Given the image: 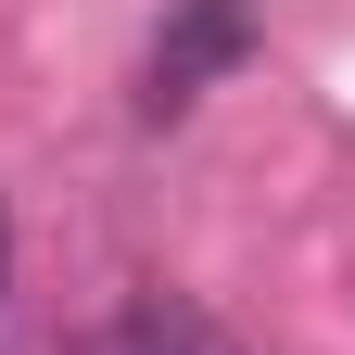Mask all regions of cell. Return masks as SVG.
I'll use <instances>...</instances> for the list:
<instances>
[{"instance_id": "1", "label": "cell", "mask_w": 355, "mask_h": 355, "mask_svg": "<svg viewBox=\"0 0 355 355\" xmlns=\"http://www.w3.org/2000/svg\"><path fill=\"white\" fill-rule=\"evenodd\" d=\"M254 0H178L165 13V38H153V114H178V102H203L216 76H241L254 64Z\"/></svg>"}, {"instance_id": "2", "label": "cell", "mask_w": 355, "mask_h": 355, "mask_svg": "<svg viewBox=\"0 0 355 355\" xmlns=\"http://www.w3.org/2000/svg\"><path fill=\"white\" fill-rule=\"evenodd\" d=\"M89 355H241V330L203 318L191 292H127L114 318H102V343H89Z\"/></svg>"}, {"instance_id": "3", "label": "cell", "mask_w": 355, "mask_h": 355, "mask_svg": "<svg viewBox=\"0 0 355 355\" xmlns=\"http://www.w3.org/2000/svg\"><path fill=\"white\" fill-rule=\"evenodd\" d=\"M0 292H13V216H0Z\"/></svg>"}]
</instances>
